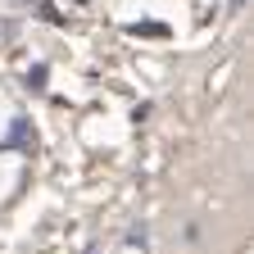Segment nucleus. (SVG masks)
Segmentation results:
<instances>
[]
</instances>
